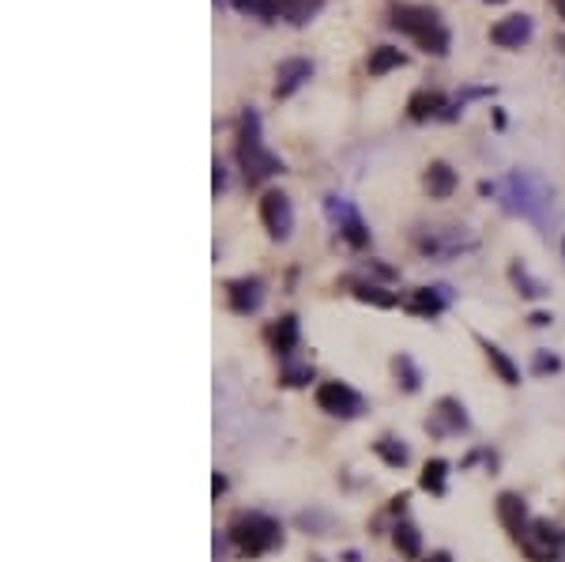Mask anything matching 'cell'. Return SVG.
<instances>
[{
	"label": "cell",
	"instance_id": "obj_1",
	"mask_svg": "<svg viewBox=\"0 0 565 562\" xmlns=\"http://www.w3.org/2000/svg\"><path fill=\"white\" fill-rule=\"evenodd\" d=\"M389 27L407 34V39H415L418 49H426L430 57H445L449 46H452V34L441 23L437 8H426V4H392Z\"/></svg>",
	"mask_w": 565,
	"mask_h": 562
},
{
	"label": "cell",
	"instance_id": "obj_2",
	"mask_svg": "<svg viewBox=\"0 0 565 562\" xmlns=\"http://www.w3.org/2000/svg\"><path fill=\"white\" fill-rule=\"evenodd\" d=\"M494 193L501 196L505 212L520 215V220H532V223H543L546 212H551V186L532 174V170H513L505 174L501 186H494Z\"/></svg>",
	"mask_w": 565,
	"mask_h": 562
},
{
	"label": "cell",
	"instance_id": "obj_3",
	"mask_svg": "<svg viewBox=\"0 0 565 562\" xmlns=\"http://www.w3.org/2000/svg\"><path fill=\"white\" fill-rule=\"evenodd\" d=\"M238 162H242V174H245V186L257 189L261 181L283 174V159L271 155L261 140V114L257 110H245L238 121Z\"/></svg>",
	"mask_w": 565,
	"mask_h": 562
},
{
	"label": "cell",
	"instance_id": "obj_4",
	"mask_svg": "<svg viewBox=\"0 0 565 562\" xmlns=\"http://www.w3.org/2000/svg\"><path fill=\"white\" fill-rule=\"evenodd\" d=\"M230 540H234V548H238L242 558H261V555H268V551L283 548V529H279V521H271L268 514L253 510V514L234 517Z\"/></svg>",
	"mask_w": 565,
	"mask_h": 562
},
{
	"label": "cell",
	"instance_id": "obj_5",
	"mask_svg": "<svg viewBox=\"0 0 565 562\" xmlns=\"http://www.w3.org/2000/svg\"><path fill=\"white\" fill-rule=\"evenodd\" d=\"M524 555L532 562H561L565 558V532L554 529L551 521H532V529L520 540Z\"/></svg>",
	"mask_w": 565,
	"mask_h": 562
},
{
	"label": "cell",
	"instance_id": "obj_6",
	"mask_svg": "<svg viewBox=\"0 0 565 562\" xmlns=\"http://www.w3.org/2000/svg\"><path fill=\"white\" fill-rule=\"evenodd\" d=\"M324 212L332 215V223L339 227L343 238H347V246H355V249L370 246V227H366V220H362L351 201H343V196H324Z\"/></svg>",
	"mask_w": 565,
	"mask_h": 562
},
{
	"label": "cell",
	"instance_id": "obj_7",
	"mask_svg": "<svg viewBox=\"0 0 565 562\" xmlns=\"http://www.w3.org/2000/svg\"><path fill=\"white\" fill-rule=\"evenodd\" d=\"M317 408L328 415H339V419H355V415L366 411V401L347 385V382H321L317 385Z\"/></svg>",
	"mask_w": 565,
	"mask_h": 562
},
{
	"label": "cell",
	"instance_id": "obj_8",
	"mask_svg": "<svg viewBox=\"0 0 565 562\" xmlns=\"http://www.w3.org/2000/svg\"><path fill=\"white\" fill-rule=\"evenodd\" d=\"M261 223L276 242H287L290 230H295V208H290V196L279 189H268L261 196Z\"/></svg>",
	"mask_w": 565,
	"mask_h": 562
},
{
	"label": "cell",
	"instance_id": "obj_9",
	"mask_svg": "<svg viewBox=\"0 0 565 562\" xmlns=\"http://www.w3.org/2000/svg\"><path fill=\"white\" fill-rule=\"evenodd\" d=\"M532 34H535V23H532V15H505V20H498L494 27H490V42H494L498 49H520L532 42Z\"/></svg>",
	"mask_w": 565,
	"mask_h": 562
},
{
	"label": "cell",
	"instance_id": "obj_10",
	"mask_svg": "<svg viewBox=\"0 0 565 562\" xmlns=\"http://www.w3.org/2000/svg\"><path fill=\"white\" fill-rule=\"evenodd\" d=\"M227 306L238 317H249V314H257L261 306H264V280L257 276H242V280H230L227 283Z\"/></svg>",
	"mask_w": 565,
	"mask_h": 562
},
{
	"label": "cell",
	"instance_id": "obj_11",
	"mask_svg": "<svg viewBox=\"0 0 565 562\" xmlns=\"http://www.w3.org/2000/svg\"><path fill=\"white\" fill-rule=\"evenodd\" d=\"M449 287H415L411 295H404L399 298V306H404L407 314H415V317H437L449 306Z\"/></svg>",
	"mask_w": 565,
	"mask_h": 562
},
{
	"label": "cell",
	"instance_id": "obj_12",
	"mask_svg": "<svg viewBox=\"0 0 565 562\" xmlns=\"http://www.w3.org/2000/svg\"><path fill=\"white\" fill-rule=\"evenodd\" d=\"M494 510H498V521L505 524V532L520 543V540L527 536V529H532V524H527V506H524V498L513 495V491H505V495H498Z\"/></svg>",
	"mask_w": 565,
	"mask_h": 562
},
{
	"label": "cell",
	"instance_id": "obj_13",
	"mask_svg": "<svg viewBox=\"0 0 565 562\" xmlns=\"http://www.w3.org/2000/svg\"><path fill=\"white\" fill-rule=\"evenodd\" d=\"M309 76H313V61H305V57L279 61V68H276V99H290Z\"/></svg>",
	"mask_w": 565,
	"mask_h": 562
},
{
	"label": "cell",
	"instance_id": "obj_14",
	"mask_svg": "<svg viewBox=\"0 0 565 562\" xmlns=\"http://www.w3.org/2000/svg\"><path fill=\"white\" fill-rule=\"evenodd\" d=\"M418 249L430 253V257H452L460 249H471V242H464V234L457 230H430V234H418Z\"/></svg>",
	"mask_w": 565,
	"mask_h": 562
},
{
	"label": "cell",
	"instance_id": "obj_15",
	"mask_svg": "<svg viewBox=\"0 0 565 562\" xmlns=\"http://www.w3.org/2000/svg\"><path fill=\"white\" fill-rule=\"evenodd\" d=\"M445 95H437V91H415V95L407 99V117L411 121H430V117H441L445 114Z\"/></svg>",
	"mask_w": 565,
	"mask_h": 562
},
{
	"label": "cell",
	"instance_id": "obj_16",
	"mask_svg": "<svg viewBox=\"0 0 565 562\" xmlns=\"http://www.w3.org/2000/svg\"><path fill=\"white\" fill-rule=\"evenodd\" d=\"M457 186H460V177H457V170L449 167V162H430V170H426V189H430V196H437V201H445V196H452L457 193Z\"/></svg>",
	"mask_w": 565,
	"mask_h": 562
},
{
	"label": "cell",
	"instance_id": "obj_17",
	"mask_svg": "<svg viewBox=\"0 0 565 562\" xmlns=\"http://www.w3.org/2000/svg\"><path fill=\"white\" fill-rule=\"evenodd\" d=\"M404 65H407V53L396 49V46H377V49H370V61H366L370 76H389V72L404 68Z\"/></svg>",
	"mask_w": 565,
	"mask_h": 562
},
{
	"label": "cell",
	"instance_id": "obj_18",
	"mask_svg": "<svg viewBox=\"0 0 565 562\" xmlns=\"http://www.w3.org/2000/svg\"><path fill=\"white\" fill-rule=\"evenodd\" d=\"M437 419H445L441 427H433L437 434H457V430H467V415H464V404L457 401V396H441V401H437Z\"/></svg>",
	"mask_w": 565,
	"mask_h": 562
},
{
	"label": "cell",
	"instance_id": "obj_19",
	"mask_svg": "<svg viewBox=\"0 0 565 562\" xmlns=\"http://www.w3.org/2000/svg\"><path fill=\"white\" fill-rule=\"evenodd\" d=\"M271 348H276L279 359H290V351L298 348V317L295 314L279 317V324L271 329Z\"/></svg>",
	"mask_w": 565,
	"mask_h": 562
},
{
	"label": "cell",
	"instance_id": "obj_20",
	"mask_svg": "<svg viewBox=\"0 0 565 562\" xmlns=\"http://www.w3.org/2000/svg\"><path fill=\"white\" fill-rule=\"evenodd\" d=\"M479 343H483V351H486V362L498 370L501 382H505V385H520V370H517V362L509 359V355L498 348V343H490V340H479Z\"/></svg>",
	"mask_w": 565,
	"mask_h": 562
},
{
	"label": "cell",
	"instance_id": "obj_21",
	"mask_svg": "<svg viewBox=\"0 0 565 562\" xmlns=\"http://www.w3.org/2000/svg\"><path fill=\"white\" fill-rule=\"evenodd\" d=\"M324 8V0H279V15L290 27H305Z\"/></svg>",
	"mask_w": 565,
	"mask_h": 562
},
{
	"label": "cell",
	"instance_id": "obj_22",
	"mask_svg": "<svg viewBox=\"0 0 565 562\" xmlns=\"http://www.w3.org/2000/svg\"><path fill=\"white\" fill-rule=\"evenodd\" d=\"M509 280H513V287H517V291H520L524 298H543V295H551V291H546V283H543V280H535L532 272H527L520 261L509 264Z\"/></svg>",
	"mask_w": 565,
	"mask_h": 562
},
{
	"label": "cell",
	"instance_id": "obj_23",
	"mask_svg": "<svg viewBox=\"0 0 565 562\" xmlns=\"http://www.w3.org/2000/svg\"><path fill=\"white\" fill-rule=\"evenodd\" d=\"M392 543H396V551L404 555V558H418L423 555V536H418V529L411 521H399L396 529H392Z\"/></svg>",
	"mask_w": 565,
	"mask_h": 562
},
{
	"label": "cell",
	"instance_id": "obj_24",
	"mask_svg": "<svg viewBox=\"0 0 565 562\" xmlns=\"http://www.w3.org/2000/svg\"><path fill=\"white\" fill-rule=\"evenodd\" d=\"M445 480H449V464H445L441 457H433V461H426L423 476H418V487L441 498V495H445Z\"/></svg>",
	"mask_w": 565,
	"mask_h": 562
},
{
	"label": "cell",
	"instance_id": "obj_25",
	"mask_svg": "<svg viewBox=\"0 0 565 562\" xmlns=\"http://www.w3.org/2000/svg\"><path fill=\"white\" fill-rule=\"evenodd\" d=\"M234 12L249 15V20H261V23H271L279 15V0H230Z\"/></svg>",
	"mask_w": 565,
	"mask_h": 562
},
{
	"label": "cell",
	"instance_id": "obj_26",
	"mask_svg": "<svg viewBox=\"0 0 565 562\" xmlns=\"http://www.w3.org/2000/svg\"><path fill=\"white\" fill-rule=\"evenodd\" d=\"M355 298L358 302H370V306H381V310H392V306H399V295L385 291V287H377V283H355Z\"/></svg>",
	"mask_w": 565,
	"mask_h": 562
},
{
	"label": "cell",
	"instance_id": "obj_27",
	"mask_svg": "<svg viewBox=\"0 0 565 562\" xmlns=\"http://www.w3.org/2000/svg\"><path fill=\"white\" fill-rule=\"evenodd\" d=\"M373 453L381 461H385L389 468H404L407 461H411V453H407V445H399L396 438H381V442H373Z\"/></svg>",
	"mask_w": 565,
	"mask_h": 562
},
{
	"label": "cell",
	"instance_id": "obj_28",
	"mask_svg": "<svg viewBox=\"0 0 565 562\" xmlns=\"http://www.w3.org/2000/svg\"><path fill=\"white\" fill-rule=\"evenodd\" d=\"M392 370H396V377H404V389H407V393H415L418 382H423V377H418V370H415V362H411L407 355H396V359H392Z\"/></svg>",
	"mask_w": 565,
	"mask_h": 562
},
{
	"label": "cell",
	"instance_id": "obj_29",
	"mask_svg": "<svg viewBox=\"0 0 565 562\" xmlns=\"http://www.w3.org/2000/svg\"><path fill=\"white\" fill-rule=\"evenodd\" d=\"M305 382H313V367H309V362H302V367H283V385L287 389H298Z\"/></svg>",
	"mask_w": 565,
	"mask_h": 562
},
{
	"label": "cell",
	"instance_id": "obj_30",
	"mask_svg": "<svg viewBox=\"0 0 565 562\" xmlns=\"http://www.w3.org/2000/svg\"><path fill=\"white\" fill-rule=\"evenodd\" d=\"M558 367H561L558 355H551V351H539L535 355V374H554Z\"/></svg>",
	"mask_w": 565,
	"mask_h": 562
},
{
	"label": "cell",
	"instance_id": "obj_31",
	"mask_svg": "<svg viewBox=\"0 0 565 562\" xmlns=\"http://www.w3.org/2000/svg\"><path fill=\"white\" fill-rule=\"evenodd\" d=\"M211 170H215V181H211V193L218 196V193H223V189H227V167H223V162H218V159H215V167H211Z\"/></svg>",
	"mask_w": 565,
	"mask_h": 562
},
{
	"label": "cell",
	"instance_id": "obj_32",
	"mask_svg": "<svg viewBox=\"0 0 565 562\" xmlns=\"http://www.w3.org/2000/svg\"><path fill=\"white\" fill-rule=\"evenodd\" d=\"M532 324H535V329H543V324H551V314H532Z\"/></svg>",
	"mask_w": 565,
	"mask_h": 562
},
{
	"label": "cell",
	"instance_id": "obj_33",
	"mask_svg": "<svg viewBox=\"0 0 565 562\" xmlns=\"http://www.w3.org/2000/svg\"><path fill=\"white\" fill-rule=\"evenodd\" d=\"M551 8L558 12V20H565V0H551Z\"/></svg>",
	"mask_w": 565,
	"mask_h": 562
},
{
	"label": "cell",
	"instance_id": "obj_34",
	"mask_svg": "<svg viewBox=\"0 0 565 562\" xmlns=\"http://www.w3.org/2000/svg\"><path fill=\"white\" fill-rule=\"evenodd\" d=\"M423 562H452L445 551H437V555H430V558H423Z\"/></svg>",
	"mask_w": 565,
	"mask_h": 562
}]
</instances>
